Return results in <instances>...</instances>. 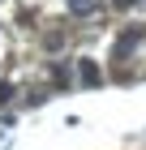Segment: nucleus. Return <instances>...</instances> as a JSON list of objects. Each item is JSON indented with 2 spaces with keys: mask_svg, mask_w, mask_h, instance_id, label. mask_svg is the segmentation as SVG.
I'll return each mask as SVG.
<instances>
[{
  "mask_svg": "<svg viewBox=\"0 0 146 150\" xmlns=\"http://www.w3.org/2000/svg\"><path fill=\"white\" fill-rule=\"evenodd\" d=\"M112 4H116V9H133V0H112Z\"/></svg>",
  "mask_w": 146,
  "mask_h": 150,
  "instance_id": "39448f33",
  "label": "nucleus"
},
{
  "mask_svg": "<svg viewBox=\"0 0 146 150\" xmlns=\"http://www.w3.org/2000/svg\"><path fill=\"white\" fill-rule=\"evenodd\" d=\"M78 77H82V86H99L103 73H99V64H95V60H82V64H78Z\"/></svg>",
  "mask_w": 146,
  "mask_h": 150,
  "instance_id": "f257e3e1",
  "label": "nucleus"
},
{
  "mask_svg": "<svg viewBox=\"0 0 146 150\" xmlns=\"http://www.w3.org/2000/svg\"><path fill=\"white\" fill-rule=\"evenodd\" d=\"M9 99H13V86H9V81H0V103H9Z\"/></svg>",
  "mask_w": 146,
  "mask_h": 150,
  "instance_id": "20e7f679",
  "label": "nucleus"
},
{
  "mask_svg": "<svg viewBox=\"0 0 146 150\" xmlns=\"http://www.w3.org/2000/svg\"><path fill=\"white\" fill-rule=\"evenodd\" d=\"M69 9L78 13V17H86V13H95V0H65Z\"/></svg>",
  "mask_w": 146,
  "mask_h": 150,
  "instance_id": "7ed1b4c3",
  "label": "nucleus"
},
{
  "mask_svg": "<svg viewBox=\"0 0 146 150\" xmlns=\"http://www.w3.org/2000/svg\"><path fill=\"white\" fill-rule=\"evenodd\" d=\"M137 39H142V35H137V30H125V35L116 39V56H129V52H133V43H137Z\"/></svg>",
  "mask_w": 146,
  "mask_h": 150,
  "instance_id": "f03ea898",
  "label": "nucleus"
}]
</instances>
